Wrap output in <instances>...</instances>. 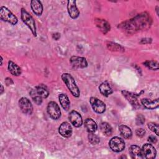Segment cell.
Returning a JSON list of instances; mask_svg holds the SVG:
<instances>
[{
  "label": "cell",
  "mask_w": 159,
  "mask_h": 159,
  "mask_svg": "<svg viewBox=\"0 0 159 159\" xmlns=\"http://www.w3.org/2000/svg\"><path fill=\"white\" fill-rule=\"evenodd\" d=\"M61 77L71 94L75 98H78L80 95V91L76 84L74 78L68 73H63Z\"/></svg>",
  "instance_id": "6da1fadb"
},
{
  "label": "cell",
  "mask_w": 159,
  "mask_h": 159,
  "mask_svg": "<svg viewBox=\"0 0 159 159\" xmlns=\"http://www.w3.org/2000/svg\"><path fill=\"white\" fill-rule=\"evenodd\" d=\"M20 17L22 22L29 27V29L32 32L34 37L37 36V29L35 26V23L32 16L24 9L22 8L20 11Z\"/></svg>",
  "instance_id": "7a4b0ae2"
},
{
  "label": "cell",
  "mask_w": 159,
  "mask_h": 159,
  "mask_svg": "<svg viewBox=\"0 0 159 159\" xmlns=\"http://www.w3.org/2000/svg\"><path fill=\"white\" fill-rule=\"evenodd\" d=\"M0 18L12 25H16L18 22L16 16L5 6H1L0 8Z\"/></svg>",
  "instance_id": "3957f363"
},
{
  "label": "cell",
  "mask_w": 159,
  "mask_h": 159,
  "mask_svg": "<svg viewBox=\"0 0 159 159\" xmlns=\"http://www.w3.org/2000/svg\"><path fill=\"white\" fill-rule=\"evenodd\" d=\"M110 148L114 152H120L125 148V142L119 137H112L109 142Z\"/></svg>",
  "instance_id": "277c9868"
},
{
  "label": "cell",
  "mask_w": 159,
  "mask_h": 159,
  "mask_svg": "<svg viewBox=\"0 0 159 159\" xmlns=\"http://www.w3.org/2000/svg\"><path fill=\"white\" fill-rule=\"evenodd\" d=\"M47 111L49 116L53 120L58 119L61 116V111L59 106L54 101L48 102Z\"/></svg>",
  "instance_id": "5b68a950"
},
{
  "label": "cell",
  "mask_w": 159,
  "mask_h": 159,
  "mask_svg": "<svg viewBox=\"0 0 159 159\" xmlns=\"http://www.w3.org/2000/svg\"><path fill=\"white\" fill-rule=\"evenodd\" d=\"M142 157L147 159H152L156 157L157 152L155 147L150 143L144 144L141 148Z\"/></svg>",
  "instance_id": "8992f818"
},
{
  "label": "cell",
  "mask_w": 159,
  "mask_h": 159,
  "mask_svg": "<svg viewBox=\"0 0 159 159\" xmlns=\"http://www.w3.org/2000/svg\"><path fill=\"white\" fill-rule=\"evenodd\" d=\"M19 106L21 111L25 114H31L33 112V106L30 100L25 97L19 100Z\"/></svg>",
  "instance_id": "52a82bcc"
},
{
  "label": "cell",
  "mask_w": 159,
  "mask_h": 159,
  "mask_svg": "<svg viewBox=\"0 0 159 159\" xmlns=\"http://www.w3.org/2000/svg\"><path fill=\"white\" fill-rule=\"evenodd\" d=\"M89 102L94 112L98 114H102L106 111V105L104 102L97 98L91 97Z\"/></svg>",
  "instance_id": "ba28073f"
},
{
  "label": "cell",
  "mask_w": 159,
  "mask_h": 159,
  "mask_svg": "<svg viewBox=\"0 0 159 159\" xmlns=\"http://www.w3.org/2000/svg\"><path fill=\"white\" fill-rule=\"evenodd\" d=\"M71 124L75 127H79L83 124V119L81 114L76 111H71L68 116Z\"/></svg>",
  "instance_id": "9c48e42d"
},
{
  "label": "cell",
  "mask_w": 159,
  "mask_h": 159,
  "mask_svg": "<svg viewBox=\"0 0 159 159\" xmlns=\"http://www.w3.org/2000/svg\"><path fill=\"white\" fill-rule=\"evenodd\" d=\"M70 63L74 68H84L87 67L88 62L85 58L78 56H72L70 58Z\"/></svg>",
  "instance_id": "30bf717a"
},
{
  "label": "cell",
  "mask_w": 159,
  "mask_h": 159,
  "mask_svg": "<svg viewBox=\"0 0 159 159\" xmlns=\"http://www.w3.org/2000/svg\"><path fill=\"white\" fill-rule=\"evenodd\" d=\"M59 134L65 138H68L72 135V127L67 122H63L58 128Z\"/></svg>",
  "instance_id": "8fae6325"
},
{
  "label": "cell",
  "mask_w": 159,
  "mask_h": 159,
  "mask_svg": "<svg viewBox=\"0 0 159 159\" xmlns=\"http://www.w3.org/2000/svg\"><path fill=\"white\" fill-rule=\"evenodd\" d=\"M67 9L70 16L72 19H76L80 15V11L76 7V1L70 0L67 2Z\"/></svg>",
  "instance_id": "7c38bea8"
},
{
  "label": "cell",
  "mask_w": 159,
  "mask_h": 159,
  "mask_svg": "<svg viewBox=\"0 0 159 159\" xmlns=\"http://www.w3.org/2000/svg\"><path fill=\"white\" fill-rule=\"evenodd\" d=\"M122 93L123 96L127 99V101L134 107H140L139 103L137 101V96H139L140 94L136 95L135 94L130 93L127 91H122Z\"/></svg>",
  "instance_id": "4fadbf2b"
},
{
  "label": "cell",
  "mask_w": 159,
  "mask_h": 159,
  "mask_svg": "<svg viewBox=\"0 0 159 159\" xmlns=\"http://www.w3.org/2000/svg\"><path fill=\"white\" fill-rule=\"evenodd\" d=\"M95 24L96 26L99 29V30L104 34H106L111 29V26L109 23L105 19L97 18L95 19Z\"/></svg>",
  "instance_id": "5bb4252c"
},
{
  "label": "cell",
  "mask_w": 159,
  "mask_h": 159,
  "mask_svg": "<svg viewBox=\"0 0 159 159\" xmlns=\"http://www.w3.org/2000/svg\"><path fill=\"white\" fill-rule=\"evenodd\" d=\"M141 103L145 108L148 109H155L157 108L159 106V101L158 98L153 101L147 98L142 99Z\"/></svg>",
  "instance_id": "9a60e30c"
},
{
  "label": "cell",
  "mask_w": 159,
  "mask_h": 159,
  "mask_svg": "<svg viewBox=\"0 0 159 159\" xmlns=\"http://www.w3.org/2000/svg\"><path fill=\"white\" fill-rule=\"evenodd\" d=\"M30 6L33 12L37 16H41L43 12V6L42 2L38 0H32L30 2Z\"/></svg>",
  "instance_id": "2e32d148"
},
{
  "label": "cell",
  "mask_w": 159,
  "mask_h": 159,
  "mask_svg": "<svg viewBox=\"0 0 159 159\" xmlns=\"http://www.w3.org/2000/svg\"><path fill=\"white\" fill-rule=\"evenodd\" d=\"M99 89L101 94L106 97L109 96L113 93L112 88L111 87L109 83H107V81L102 83L99 86Z\"/></svg>",
  "instance_id": "e0dca14e"
},
{
  "label": "cell",
  "mask_w": 159,
  "mask_h": 159,
  "mask_svg": "<svg viewBox=\"0 0 159 159\" xmlns=\"http://www.w3.org/2000/svg\"><path fill=\"white\" fill-rule=\"evenodd\" d=\"M7 68L10 73L14 76H19L21 74V68L17 64L14 63L12 61L9 60L8 61Z\"/></svg>",
  "instance_id": "ac0fdd59"
},
{
  "label": "cell",
  "mask_w": 159,
  "mask_h": 159,
  "mask_svg": "<svg viewBox=\"0 0 159 159\" xmlns=\"http://www.w3.org/2000/svg\"><path fill=\"white\" fill-rule=\"evenodd\" d=\"M84 125L85 129L89 133L94 132L98 129V125L96 122L91 118H87L86 119H85Z\"/></svg>",
  "instance_id": "d6986e66"
},
{
  "label": "cell",
  "mask_w": 159,
  "mask_h": 159,
  "mask_svg": "<svg viewBox=\"0 0 159 159\" xmlns=\"http://www.w3.org/2000/svg\"><path fill=\"white\" fill-rule=\"evenodd\" d=\"M34 90L39 96H40L42 98H47L49 95V92L47 87L42 84H39L38 86H35L34 88Z\"/></svg>",
  "instance_id": "ffe728a7"
},
{
  "label": "cell",
  "mask_w": 159,
  "mask_h": 159,
  "mask_svg": "<svg viewBox=\"0 0 159 159\" xmlns=\"http://www.w3.org/2000/svg\"><path fill=\"white\" fill-rule=\"evenodd\" d=\"M58 100L59 102L62 106V107L65 111H68L70 108V102L69 100L68 97L65 94H60L58 96Z\"/></svg>",
  "instance_id": "44dd1931"
},
{
  "label": "cell",
  "mask_w": 159,
  "mask_h": 159,
  "mask_svg": "<svg viewBox=\"0 0 159 159\" xmlns=\"http://www.w3.org/2000/svg\"><path fill=\"white\" fill-rule=\"evenodd\" d=\"M119 130L120 135L125 139H129L132 137V132L128 126L125 125H120L119 126Z\"/></svg>",
  "instance_id": "7402d4cb"
},
{
  "label": "cell",
  "mask_w": 159,
  "mask_h": 159,
  "mask_svg": "<svg viewBox=\"0 0 159 159\" xmlns=\"http://www.w3.org/2000/svg\"><path fill=\"white\" fill-rule=\"evenodd\" d=\"M129 152L133 158H142L141 154V148L136 145H132L130 147Z\"/></svg>",
  "instance_id": "603a6c76"
},
{
  "label": "cell",
  "mask_w": 159,
  "mask_h": 159,
  "mask_svg": "<svg viewBox=\"0 0 159 159\" xmlns=\"http://www.w3.org/2000/svg\"><path fill=\"white\" fill-rule=\"evenodd\" d=\"M100 129L101 132L106 136H110L112 133V128L111 125L106 122H102L100 125Z\"/></svg>",
  "instance_id": "cb8c5ba5"
},
{
  "label": "cell",
  "mask_w": 159,
  "mask_h": 159,
  "mask_svg": "<svg viewBox=\"0 0 159 159\" xmlns=\"http://www.w3.org/2000/svg\"><path fill=\"white\" fill-rule=\"evenodd\" d=\"M107 47L108 49L112 52H124V48L122 46H121L119 44H117L116 43L114 42H109L107 44Z\"/></svg>",
  "instance_id": "d4e9b609"
},
{
  "label": "cell",
  "mask_w": 159,
  "mask_h": 159,
  "mask_svg": "<svg viewBox=\"0 0 159 159\" xmlns=\"http://www.w3.org/2000/svg\"><path fill=\"white\" fill-rule=\"evenodd\" d=\"M29 94L34 101V102L37 104V105H40L42 102V98H41L40 96H39L34 90V89H31V90L29 92Z\"/></svg>",
  "instance_id": "484cf974"
},
{
  "label": "cell",
  "mask_w": 159,
  "mask_h": 159,
  "mask_svg": "<svg viewBox=\"0 0 159 159\" xmlns=\"http://www.w3.org/2000/svg\"><path fill=\"white\" fill-rule=\"evenodd\" d=\"M145 66L152 70H157L158 69V63L157 61H145L143 62Z\"/></svg>",
  "instance_id": "4316f807"
},
{
  "label": "cell",
  "mask_w": 159,
  "mask_h": 159,
  "mask_svg": "<svg viewBox=\"0 0 159 159\" xmlns=\"http://www.w3.org/2000/svg\"><path fill=\"white\" fill-rule=\"evenodd\" d=\"M88 138L89 142L93 145L98 144L100 142L99 137L96 134H94V132H89L88 135Z\"/></svg>",
  "instance_id": "83f0119b"
},
{
  "label": "cell",
  "mask_w": 159,
  "mask_h": 159,
  "mask_svg": "<svg viewBox=\"0 0 159 159\" xmlns=\"http://www.w3.org/2000/svg\"><path fill=\"white\" fill-rule=\"evenodd\" d=\"M147 126L149 128V129L151 131L153 132L157 135H159V132H158L159 128H158V125L157 124L154 123V122H149V123H148Z\"/></svg>",
  "instance_id": "f1b7e54d"
},
{
  "label": "cell",
  "mask_w": 159,
  "mask_h": 159,
  "mask_svg": "<svg viewBox=\"0 0 159 159\" xmlns=\"http://www.w3.org/2000/svg\"><path fill=\"white\" fill-rule=\"evenodd\" d=\"M135 134H136V135L139 137H143L145 134V130L142 128L140 129H137L136 130H135Z\"/></svg>",
  "instance_id": "f546056e"
},
{
  "label": "cell",
  "mask_w": 159,
  "mask_h": 159,
  "mask_svg": "<svg viewBox=\"0 0 159 159\" xmlns=\"http://www.w3.org/2000/svg\"><path fill=\"white\" fill-rule=\"evenodd\" d=\"M144 122H145V117L142 115L140 114L137 117L136 123L137 125H142L143 124Z\"/></svg>",
  "instance_id": "4dcf8cb0"
},
{
  "label": "cell",
  "mask_w": 159,
  "mask_h": 159,
  "mask_svg": "<svg viewBox=\"0 0 159 159\" xmlns=\"http://www.w3.org/2000/svg\"><path fill=\"white\" fill-rule=\"evenodd\" d=\"M148 140L152 143H156L157 142V138L153 135H150L148 138Z\"/></svg>",
  "instance_id": "1f68e13d"
},
{
  "label": "cell",
  "mask_w": 159,
  "mask_h": 159,
  "mask_svg": "<svg viewBox=\"0 0 159 159\" xmlns=\"http://www.w3.org/2000/svg\"><path fill=\"white\" fill-rule=\"evenodd\" d=\"M5 83H6V84H7V86H8V85H11V84H13V81L12 80V79L11 78H6V80H5Z\"/></svg>",
  "instance_id": "d6a6232c"
},
{
  "label": "cell",
  "mask_w": 159,
  "mask_h": 159,
  "mask_svg": "<svg viewBox=\"0 0 159 159\" xmlns=\"http://www.w3.org/2000/svg\"><path fill=\"white\" fill-rule=\"evenodd\" d=\"M52 37L53 39H54L55 40H57L59 39V38L60 37V34L59 33H55L52 35Z\"/></svg>",
  "instance_id": "836d02e7"
},
{
  "label": "cell",
  "mask_w": 159,
  "mask_h": 159,
  "mask_svg": "<svg viewBox=\"0 0 159 159\" xmlns=\"http://www.w3.org/2000/svg\"><path fill=\"white\" fill-rule=\"evenodd\" d=\"M1 94H2V93H3V91H4V88H3V86H2V84L1 85Z\"/></svg>",
  "instance_id": "e575fe53"
},
{
  "label": "cell",
  "mask_w": 159,
  "mask_h": 159,
  "mask_svg": "<svg viewBox=\"0 0 159 159\" xmlns=\"http://www.w3.org/2000/svg\"><path fill=\"white\" fill-rule=\"evenodd\" d=\"M1 65H2V57H1Z\"/></svg>",
  "instance_id": "d590c367"
}]
</instances>
